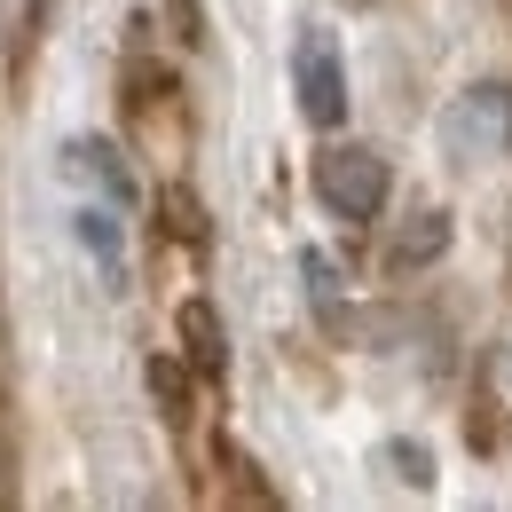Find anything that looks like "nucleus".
Returning <instances> with one entry per match:
<instances>
[{"instance_id":"nucleus-5","label":"nucleus","mask_w":512,"mask_h":512,"mask_svg":"<svg viewBox=\"0 0 512 512\" xmlns=\"http://www.w3.org/2000/svg\"><path fill=\"white\" fill-rule=\"evenodd\" d=\"M64 174H71V182H95L111 205H127V197H134V182L119 174V158H111V142H64Z\"/></svg>"},{"instance_id":"nucleus-1","label":"nucleus","mask_w":512,"mask_h":512,"mask_svg":"<svg viewBox=\"0 0 512 512\" xmlns=\"http://www.w3.org/2000/svg\"><path fill=\"white\" fill-rule=\"evenodd\" d=\"M434 134H442L449 166H489V158H505L512 150V87L505 79H481V87L449 95V111H442Z\"/></svg>"},{"instance_id":"nucleus-4","label":"nucleus","mask_w":512,"mask_h":512,"mask_svg":"<svg viewBox=\"0 0 512 512\" xmlns=\"http://www.w3.org/2000/svg\"><path fill=\"white\" fill-rule=\"evenodd\" d=\"M182 347H190V363L205 371V379H221V371H229V339H221L213 300H182Z\"/></svg>"},{"instance_id":"nucleus-7","label":"nucleus","mask_w":512,"mask_h":512,"mask_svg":"<svg viewBox=\"0 0 512 512\" xmlns=\"http://www.w3.org/2000/svg\"><path fill=\"white\" fill-rule=\"evenodd\" d=\"M300 276H308L316 323H323V331H339V323H347V300H339V268H331V253H300Z\"/></svg>"},{"instance_id":"nucleus-2","label":"nucleus","mask_w":512,"mask_h":512,"mask_svg":"<svg viewBox=\"0 0 512 512\" xmlns=\"http://www.w3.org/2000/svg\"><path fill=\"white\" fill-rule=\"evenodd\" d=\"M316 197L339 213V221H371L386 205V158L363 150V142H339L316 158Z\"/></svg>"},{"instance_id":"nucleus-3","label":"nucleus","mask_w":512,"mask_h":512,"mask_svg":"<svg viewBox=\"0 0 512 512\" xmlns=\"http://www.w3.org/2000/svg\"><path fill=\"white\" fill-rule=\"evenodd\" d=\"M292 79H300V111H308L316 127H339V119H347V71H339L331 32H300V48H292Z\"/></svg>"},{"instance_id":"nucleus-11","label":"nucleus","mask_w":512,"mask_h":512,"mask_svg":"<svg viewBox=\"0 0 512 512\" xmlns=\"http://www.w3.org/2000/svg\"><path fill=\"white\" fill-rule=\"evenodd\" d=\"M166 213H174V237H182V245H197V237H205V221H197V197H190V190H166Z\"/></svg>"},{"instance_id":"nucleus-9","label":"nucleus","mask_w":512,"mask_h":512,"mask_svg":"<svg viewBox=\"0 0 512 512\" xmlns=\"http://www.w3.org/2000/svg\"><path fill=\"white\" fill-rule=\"evenodd\" d=\"M142 379H150V402H158L174 426L190 418V371H182L174 355H150V371H142Z\"/></svg>"},{"instance_id":"nucleus-6","label":"nucleus","mask_w":512,"mask_h":512,"mask_svg":"<svg viewBox=\"0 0 512 512\" xmlns=\"http://www.w3.org/2000/svg\"><path fill=\"white\" fill-rule=\"evenodd\" d=\"M449 245V213H418L410 229L386 237V268H426V260Z\"/></svg>"},{"instance_id":"nucleus-10","label":"nucleus","mask_w":512,"mask_h":512,"mask_svg":"<svg viewBox=\"0 0 512 512\" xmlns=\"http://www.w3.org/2000/svg\"><path fill=\"white\" fill-rule=\"evenodd\" d=\"M379 465H394V481H410V489H434V457H426L418 442H386Z\"/></svg>"},{"instance_id":"nucleus-8","label":"nucleus","mask_w":512,"mask_h":512,"mask_svg":"<svg viewBox=\"0 0 512 512\" xmlns=\"http://www.w3.org/2000/svg\"><path fill=\"white\" fill-rule=\"evenodd\" d=\"M71 229H79V245H87V253H103V268L119 276V205H111V197H103V205H79V213H71Z\"/></svg>"}]
</instances>
